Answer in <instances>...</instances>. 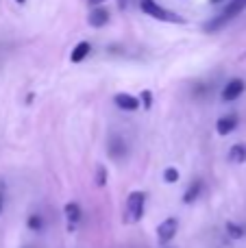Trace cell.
Listing matches in <instances>:
<instances>
[{"instance_id":"cell-15","label":"cell","mask_w":246,"mask_h":248,"mask_svg":"<svg viewBox=\"0 0 246 248\" xmlns=\"http://www.w3.org/2000/svg\"><path fill=\"white\" fill-rule=\"evenodd\" d=\"M26 224H29L31 231H39V229H42V218H39V216H31Z\"/></svg>"},{"instance_id":"cell-5","label":"cell","mask_w":246,"mask_h":248,"mask_svg":"<svg viewBox=\"0 0 246 248\" xmlns=\"http://www.w3.org/2000/svg\"><path fill=\"white\" fill-rule=\"evenodd\" d=\"M244 81L242 78H231L229 83L225 85V90H222V100L225 103H231V100H238L240 96L244 94Z\"/></svg>"},{"instance_id":"cell-19","label":"cell","mask_w":246,"mask_h":248,"mask_svg":"<svg viewBox=\"0 0 246 248\" xmlns=\"http://www.w3.org/2000/svg\"><path fill=\"white\" fill-rule=\"evenodd\" d=\"M212 2H214V4H218V2H222V0H212Z\"/></svg>"},{"instance_id":"cell-17","label":"cell","mask_w":246,"mask_h":248,"mask_svg":"<svg viewBox=\"0 0 246 248\" xmlns=\"http://www.w3.org/2000/svg\"><path fill=\"white\" fill-rule=\"evenodd\" d=\"M96 183H98L100 187L107 183V170H105V168H98V176H96Z\"/></svg>"},{"instance_id":"cell-12","label":"cell","mask_w":246,"mask_h":248,"mask_svg":"<svg viewBox=\"0 0 246 248\" xmlns=\"http://www.w3.org/2000/svg\"><path fill=\"white\" fill-rule=\"evenodd\" d=\"M200 187H203V185H200V181H194V183L190 185V189L185 192V196H183V202H185V205H192V202H194L196 198H199Z\"/></svg>"},{"instance_id":"cell-9","label":"cell","mask_w":246,"mask_h":248,"mask_svg":"<svg viewBox=\"0 0 246 248\" xmlns=\"http://www.w3.org/2000/svg\"><path fill=\"white\" fill-rule=\"evenodd\" d=\"M65 218H68V231L72 233L77 229V222L81 220V207L77 202H68L65 205Z\"/></svg>"},{"instance_id":"cell-2","label":"cell","mask_w":246,"mask_h":248,"mask_svg":"<svg viewBox=\"0 0 246 248\" xmlns=\"http://www.w3.org/2000/svg\"><path fill=\"white\" fill-rule=\"evenodd\" d=\"M144 207H146V194L144 192H131L126 198L124 207V222L135 224L144 218Z\"/></svg>"},{"instance_id":"cell-18","label":"cell","mask_w":246,"mask_h":248,"mask_svg":"<svg viewBox=\"0 0 246 248\" xmlns=\"http://www.w3.org/2000/svg\"><path fill=\"white\" fill-rule=\"evenodd\" d=\"M87 2H90V4H94V7H100V4H103V2H107V0H87Z\"/></svg>"},{"instance_id":"cell-16","label":"cell","mask_w":246,"mask_h":248,"mask_svg":"<svg viewBox=\"0 0 246 248\" xmlns=\"http://www.w3.org/2000/svg\"><path fill=\"white\" fill-rule=\"evenodd\" d=\"M144 103V109H151V105H153V94L148 90H144L142 92V100H139V105Z\"/></svg>"},{"instance_id":"cell-8","label":"cell","mask_w":246,"mask_h":248,"mask_svg":"<svg viewBox=\"0 0 246 248\" xmlns=\"http://www.w3.org/2000/svg\"><path fill=\"white\" fill-rule=\"evenodd\" d=\"M238 116L235 113H229V116H222L220 120L216 122V131L218 135H229V133H233L235 128H238Z\"/></svg>"},{"instance_id":"cell-11","label":"cell","mask_w":246,"mask_h":248,"mask_svg":"<svg viewBox=\"0 0 246 248\" xmlns=\"http://www.w3.org/2000/svg\"><path fill=\"white\" fill-rule=\"evenodd\" d=\"M229 161L231 163H244L246 161V146L244 144H235L229 150Z\"/></svg>"},{"instance_id":"cell-13","label":"cell","mask_w":246,"mask_h":248,"mask_svg":"<svg viewBox=\"0 0 246 248\" xmlns=\"http://www.w3.org/2000/svg\"><path fill=\"white\" fill-rule=\"evenodd\" d=\"M227 233H229L233 240H240V237L244 235V229L240 227V224H235V222H227Z\"/></svg>"},{"instance_id":"cell-14","label":"cell","mask_w":246,"mask_h":248,"mask_svg":"<svg viewBox=\"0 0 246 248\" xmlns=\"http://www.w3.org/2000/svg\"><path fill=\"white\" fill-rule=\"evenodd\" d=\"M164 181H166V183H177V181H179V170H177V168H166Z\"/></svg>"},{"instance_id":"cell-21","label":"cell","mask_w":246,"mask_h":248,"mask_svg":"<svg viewBox=\"0 0 246 248\" xmlns=\"http://www.w3.org/2000/svg\"><path fill=\"white\" fill-rule=\"evenodd\" d=\"M0 209H2V196H0Z\"/></svg>"},{"instance_id":"cell-10","label":"cell","mask_w":246,"mask_h":248,"mask_svg":"<svg viewBox=\"0 0 246 248\" xmlns=\"http://www.w3.org/2000/svg\"><path fill=\"white\" fill-rule=\"evenodd\" d=\"M90 50H92L90 42H78L77 46H74L72 55H70V61H72V63H81V61L90 55Z\"/></svg>"},{"instance_id":"cell-7","label":"cell","mask_w":246,"mask_h":248,"mask_svg":"<svg viewBox=\"0 0 246 248\" xmlns=\"http://www.w3.org/2000/svg\"><path fill=\"white\" fill-rule=\"evenodd\" d=\"M113 103H116L118 109H124V111H138L139 109V98H135L131 94H116Z\"/></svg>"},{"instance_id":"cell-4","label":"cell","mask_w":246,"mask_h":248,"mask_svg":"<svg viewBox=\"0 0 246 248\" xmlns=\"http://www.w3.org/2000/svg\"><path fill=\"white\" fill-rule=\"evenodd\" d=\"M177 231H179L177 218H166L157 227V240H159V244H170L174 240V235H177Z\"/></svg>"},{"instance_id":"cell-3","label":"cell","mask_w":246,"mask_h":248,"mask_svg":"<svg viewBox=\"0 0 246 248\" xmlns=\"http://www.w3.org/2000/svg\"><path fill=\"white\" fill-rule=\"evenodd\" d=\"M244 9H246V0H231V4L225 9V11H222L220 17H216V20H212V22H207V24H205V31H207V33L212 31V33H214V31L222 29L227 22L233 20L235 16H240Z\"/></svg>"},{"instance_id":"cell-1","label":"cell","mask_w":246,"mask_h":248,"mask_svg":"<svg viewBox=\"0 0 246 248\" xmlns=\"http://www.w3.org/2000/svg\"><path fill=\"white\" fill-rule=\"evenodd\" d=\"M139 9H142L148 17L159 20V22H168V24H183V22H185L181 16H177L174 11L161 7V4L155 2V0H139Z\"/></svg>"},{"instance_id":"cell-6","label":"cell","mask_w":246,"mask_h":248,"mask_svg":"<svg viewBox=\"0 0 246 248\" xmlns=\"http://www.w3.org/2000/svg\"><path fill=\"white\" fill-rule=\"evenodd\" d=\"M109 22V11L100 4V7H94L90 11V16H87V24L94 26V29H103L105 24Z\"/></svg>"},{"instance_id":"cell-20","label":"cell","mask_w":246,"mask_h":248,"mask_svg":"<svg viewBox=\"0 0 246 248\" xmlns=\"http://www.w3.org/2000/svg\"><path fill=\"white\" fill-rule=\"evenodd\" d=\"M15 2H20V4H24V2H26V0H15Z\"/></svg>"}]
</instances>
